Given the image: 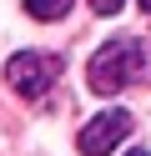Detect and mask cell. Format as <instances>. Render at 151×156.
Returning a JSON list of instances; mask_svg holds the SVG:
<instances>
[{
    "label": "cell",
    "mask_w": 151,
    "mask_h": 156,
    "mask_svg": "<svg viewBox=\"0 0 151 156\" xmlns=\"http://www.w3.org/2000/svg\"><path fill=\"white\" fill-rule=\"evenodd\" d=\"M141 71H146V45H141L136 35H111V41L91 55L86 81H91L96 96H121L131 81H141Z\"/></svg>",
    "instance_id": "obj_1"
},
{
    "label": "cell",
    "mask_w": 151,
    "mask_h": 156,
    "mask_svg": "<svg viewBox=\"0 0 151 156\" xmlns=\"http://www.w3.org/2000/svg\"><path fill=\"white\" fill-rule=\"evenodd\" d=\"M56 76H60V61L50 51H20V55H10V66H5L10 91H20L25 101H40V96L56 86Z\"/></svg>",
    "instance_id": "obj_2"
},
{
    "label": "cell",
    "mask_w": 151,
    "mask_h": 156,
    "mask_svg": "<svg viewBox=\"0 0 151 156\" xmlns=\"http://www.w3.org/2000/svg\"><path fill=\"white\" fill-rule=\"evenodd\" d=\"M126 136H131V111H101L96 121L81 126L76 146H81V156H111Z\"/></svg>",
    "instance_id": "obj_3"
},
{
    "label": "cell",
    "mask_w": 151,
    "mask_h": 156,
    "mask_svg": "<svg viewBox=\"0 0 151 156\" xmlns=\"http://www.w3.org/2000/svg\"><path fill=\"white\" fill-rule=\"evenodd\" d=\"M70 10V0H25V15L30 20H60Z\"/></svg>",
    "instance_id": "obj_4"
},
{
    "label": "cell",
    "mask_w": 151,
    "mask_h": 156,
    "mask_svg": "<svg viewBox=\"0 0 151 156\" xmlns=\"http://www.w3.org/2000/svg\"><path fill=\"white\" fill-rule=\"evenodd\" d=\"M91 10H96V15H121L126 0H91Z\"/></svg>",
    "instance_id": "obj_5"
},
{
    "label": "cell",
    "mask_w": 151,
    "mask_h": 156,
    "mask_svg": "<svg viewBox=\"0 0 151 156\" xmlns=\"http://www.w3.org/2000/svg\"><path fill=\"white\" fill-rule=\"evenodd\" d=\"M126 156H151V151H146V146H131V151H126Z\"/></svg>",
    "instance_id": "obj_6"
},
{
    "label": "cell",
    "mask_w": 151,
    "mask_h": 156,
    "mask_svg": "<svg viewBox=\"0 0 151 156\" xmlns=\"http://www.w3.org/2000/svg\"><path fill=\"white\" fill-rule=\"evenodd\" d=\"M141 10H146V15H151V0H141Z\"/></svg>",
    "instance_id": "obj_7"
}]
</instances>
